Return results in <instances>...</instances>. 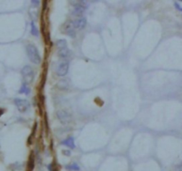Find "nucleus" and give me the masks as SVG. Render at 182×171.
Wrapping results in <instances>:
<instances>
[{
	"label": "nucleus",
	"instance_id": "nucleus-1",
	"mask_svg": "<svg viewBox=\"0 0 182 171\" xmlns=\"http://www.w3.org/2000/svg\"><path fill=\"white\" fill-rule=\"evenodd\" d=\"M26 52H27V55L29 59V61L31 63H33L34 64H39L41 62V56L39 55V52L37 50V48L32 45V44H28L26 48Z\"/></svg>",
	"mask_w": 182,
	"mask_h": 171
},
{
	"label": "nucleus",
	"instance_id": "nucleus-2",
	"mask_svg": "<svg viewBox=\"0 0 182 171\" xmlns=\"http://www.w3.org/2000/svg\"><path fill=\"white\" fill-rule=\"evenodd\" d=\"M21 75L23 77V80L25 84L32 83L34 79V70L30 65H25L21 70Z\"/></svg>",
	"mask_w": 182,
	"mask_h": 171
},
{
	"label": "nucleus",
	"instance_id": "nucleus-3",
	"mask_svg": "<svg viewBox=\"0 0 182 171\" xmlns=\"http://www.w3.org/2000/svg\"><path fill=\"white\" fill-rule=\"evenodd\" d=\"M56 117L61 124H68L71 121V114L66 110H58L56 112Z\"/></svg>",
	"mask_w": 182,
	"mask_h": 171
},
{
	"label": "nucleus",
	"instance_id": "nucleus-4",
	"mask_svg": "<svg viewBox=\"0 0 182 171\" xmlns=\"http://www.w3.org/2000/svg\"><path fill=\"white\" fill-rule=\"evenodd\" d=\"M14 104L17 107L20 112H26L30 108V104L25 99L21 98H15L14 99Z\"/></svg>",
	"mask_w": 182,
	"mask_h": 171
},
{
	"label": "nucleus",
	"instance_id": "nucleus-5",
	"mask_svg": "<svg viewBox=\"0 0 182 171\" xmlns=\"http://www.w3.org/2000/svg\"><path fill=\"white\" fill-rule=\"evenodd\" d=\"M69 64L68 62H62L61 63L56 70V73L59 77H64L66 76L69 72Z\"/></svg>",
	"mask_w": 182,
	"mask_h": 171
},
{
	"label": "nucleus",
	"instance_id": "nucleus-6",
	"mask_svg": "<svg viewBox=\"0 0 182 171\" xmlns=\"http://www.w3.org/2000/svg\"><path fill=\"white\" fill-rule=\"evenodd\" d=\"M72 25L76 29H83L87 25V20L85 17H79L72 21Z\"/></svg>",
	"mask_w": 182,
	"mask_h": 171
},
{
	"label": "nucleus",
	"instance_id": "nucleus-7",
	"mask_svg": "<svg viewBox=\"0 0 182 171\" xmlns=\"http://www.w3.org/2000/svg\"><path fill=\"white\" fill-rule=\"evenodd\" d=\"M64 29H65V33L69 36L70 38H74L75 36H76V31H75V28L73 27L72 23H67L64 27Z\"/></svg>",
	"mask_w": 182,
	"mask_h": 171
},
{
	"label": "nucleus",
	"instance_id": "nucleus-8",
	"mask_svg": "<svg viewBox=\"0 0 182 171\" xmlns=\"http://www.w3.org/2000/svg\"><path fill=\"white\" fill-rule=\"evenodd\" d=\"M56 86L60 90H68L69 88V83L68 79L63 78V79H61L57 82Z\"/></svg>",
	"mask_w": 182,
	"mask_h": 171
},
{
	"label": "nucleus",
	"instance_id": "nucleus-9",
	"mask_svg": "<svg viewBox=\"0 0 182 171\" xmlns=\"http://www.w3.org/2000/svg\"><path fill=\"white\" fill-rule=\"evenodd\" d=\"M61 143H62L63 145L68 146L69 148H71V149H74V148H75V142H74V138H73V136H69V137H68L67 139H65L64 141H62Z\"/></svg>",
	"mask_w": 182,
	"mask_h": 171
},
{
	"label": "nucleus",
	"instance_id": "nucleus-10",
	"mask_svg": "<svg viewBox=\"0 0 182 171\" xmlns=\"http://www.w3.org/2000/svg\"><path fill=\"white\" fill-rule=\"evenodd\" d=\"M70 2V5L73 6L74 7L76 6H83V7H85L87 6V4L85 1H83V0H69Z\"/></svg>",
	"mask_w": 182,
	"mask_h": 171
},
{
	"label": "nucleus",
	"instance_id": "nucleus-11",
	"mask_svg": "<svg viewBox=\"0 0 182 171\" xmlns=\"http://www.w3.org/2000/svg\"><path fill=\"white\" fill-rule=\"evenodd\" d=\"M84 11H85V7H83V6H76V7H74L72 13L75 16H81L83 13H84Z\"/></svg>",
	"mask_w": 182,
	"mask_h": 171
},
{
	"label": "nucleus",
	"instance_id": "nucleus-12",
	"mask_svg": "<svg viewBox=\"0 0 182 171\" xmlns=\"http://www.w3.org/2000/svg\"><path fill=\"white\" fill-rule=\"evenodd\" d=\"M59 51H58V55L59 57H61V58H67V57H69V50L68 49V48H62V49H58Z\"/></svg>",
	"mask_w": 182,
	"mask_h": 171
},
{
	"label": "nucleus",
	"instance_id": "nucleus-13",
	"mask_svg": "<svg viewBox=\"0 0 182 171\" xmlns=\"http://www.w3.org/2000/svg\"><path fill=\"white\" fill-rule=\"evenodd\" d=\"M68 46L67 40L66 39H59L56 41V48L58 49H62V48H66Z\"/></svg>",
	"mask_w": 182,
	"mask_h": 171
},
{
	"label": "nucleus",
	"instance_id": "nucleus-14",
	"mask_svg": "<svg viewBox=\"0 0 182 171\" xmlns=\"http://www.w3.org/2000/svg\"><path fill=\"white\" fill-rule=\"evenodd\" d=\"M30 92V89L27 86V84H22L20 89L19 90V94H25V95H28Z\"/></svg>",
	"mask_w": 182,
	"mask_h": 171
},
{
	"label": "nucleus",
	"instance_id": "nucleus-15",
	"mask_svg": "<svg viewBox=\"0 0 182 171\" xmlns=\"http://www.w3.org/2000/svg\"><path fill=\"white\" fill-rule=\"evenodd\" d=\"M66 168H67L68 169H69V170H75V171L80 170V168H79V166H78L76 163H73V164H71V165L67 166Z\"/></svg>",
	"mask_w": 182,
	"mask_h": 171
},
{
	"label": "nucleus",
	"instance_id": "nucleus-16",
	"mask_svg": "<svg viewBox=\"0 0 182 171\" xmlns=\"http://www.w3.org/2000/svg\"><path fill=\"white\" fill-rule=\"evenodd\" d=\"M31 34L33 35V36H35V37H37L38 36V29L36 27V25H35V23L32 21L31 22Z\"/></svg>",
	"mask_w": 182,
	"mask_h": 171
},
{
	"label": "nucleus",
	"instance_id": "nucleus-17",
	"mask_svg": "<svg viewBox=\"0 0 182 171\" xmlns=\"http://www.w3.org/2000/svg\"><path fill=\"white\" fill-rule=\"evenodd\" d=\"M33 169H34V159H33V156L30 155V158L28 161V169L29 171H31Z\"/></svg>",
	"mask_w": 182,
	"mask_h": 171
},
{
	"label": "nucleus",
	"instance_id": "nucleus-18",
	"mask_svg": "<svg viewBox=\"0 0 182 171\" xmlns=\"http://www.w3.org/2000/svg\"><path fill=\"white\" fill-rule=\"evenodd\" d=\"M30 1H31V4L34 6H39V0H30Z\"/></svg>",
	"mask_w": 182,
	"mask_h": 171
},
{
	"label": "nucleus",
	"instance_id": "nucleus-19",
	"mask_svg": "<svg viewBox=\"0 0 182 171\" xmlns=\"http://www.w3.org/2000/svg\"><path fill=\"white\" fill-rule=\"evenodd\" d=\"M174 6H175V7H176L177 9L179 10V11L182 12V7L180 6V5H179V4H178V3H175V4H174Z\"/></svg>",
	"mask_w": 182,
	"mask_h": 171
},
{
	"label": "nucleus",
	"instance_id": "nucleus-20",
	"mask_svg": "<svg viewBox=\"0 0 182 171\" xmlns=\"http://www.w3.org/2000/svg\"><path fill=\"white\" fill-rule=\"evenodd\" d=\"M176 170H177V171H182V163H181V164H180V165H178V166H177V168H176Z\"/></svg>",
	"mask_w": 182,
	"mask_h": 171
},
{
	"label": "nucleus",
	"instance_id": "nucleus-21",
	"mask_svg": "<svg viewBox=\"0 0 182 171\" xmlns=\"http://www.w3.org/2000/svg\"><path fill=\"white\" fill-rule=\"evenodd\" d=\"M64 154H66V155H70V152L69 151H63Z\"/></svg>",
	"mask_w": 182,
	"mask_h": 171
},
{
	"label": "nucleus",
	"instance_id": "nucleus-22",
	"mask_svg": "<svg viewBox=\"0 0 182 171\" xmlns=\"http://www.w3.org/2000/svg\"><path fill=\"white\" fill-rule=\"evenodd\" d=\"M179 1H180V2H182V0H179Z\"/></svg>",
	"mask_w": 182,
	"mask_h": 171
}]
</instances>
